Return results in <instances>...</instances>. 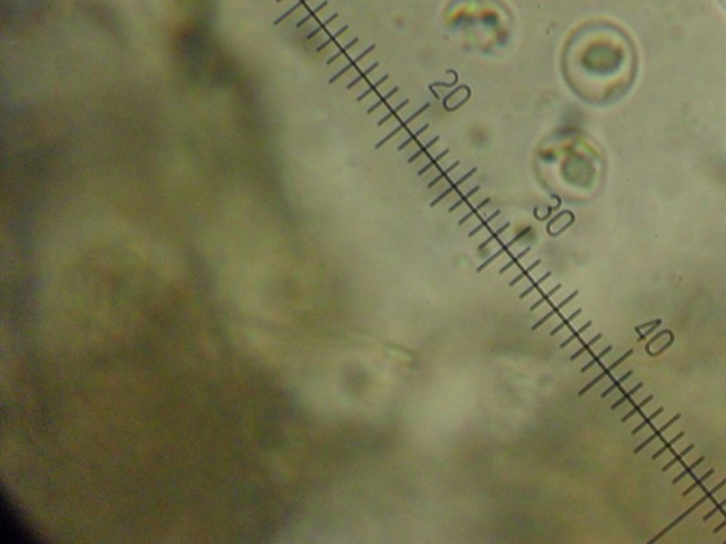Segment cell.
Returning <instances> with one entry per match:
<instances>
[{
	"mask_svg": "<svg viewBox=\"0 0 726 544\" xmlns=\"http://www.w3.org/2000/svg\"><path fill=\"white\" fill-rule=\"evenodd\" d=\"M720 2H721V5H722V6L725 7V9H726V0H720Z\"/></svg>",
	"mask_w": 726,
	"mask_h": 544,
	"instance_id": "1",
	"label": "cell"
}]
</instances>
